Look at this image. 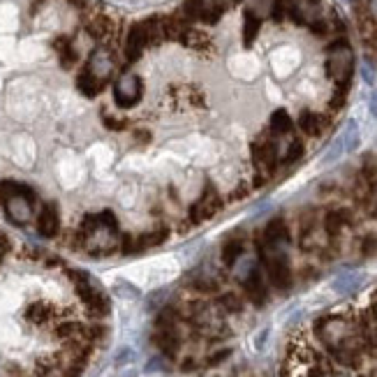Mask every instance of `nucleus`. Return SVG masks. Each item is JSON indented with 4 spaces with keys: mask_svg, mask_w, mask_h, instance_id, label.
I'll return each mask as SVG.
<instances>
[{
    "mask_svg": "<svg viewBox=\"0 0 377 377\" xmlns=\"http://www.w3.org/2000/svg\"><path fill=\"white\" fill-rule=\"evenodd\" d=\"M375 320H377V306H375Z\"/></svg>",
    "mask_w": 377,
    "mask_h": 377,
    "instance_id": "32",
    "label": "nucleus"
},
{
    "mask_svg": "<svg viewBox=\"0 0 377 377\" xmlns=\"http://www.w3.org/2000/svg\"><path fill=\"white\" fill-rule=\"evenodd\" d=\"M252 163H255L259 179H266L271 176L280 165L278 156V142H275L273 135H261L252 142Z\"/></svg>",
    "mask_w": 377,
    "mask_h": 377,
    "instance_id": "4",
    "label": "nucleus"
},
{
    "mask_svg": "<svg viewBox=\"0 0 377 377\" xmlns=\"http://www.w3.org/2000/svg\"><path fill=\"white\" fill-rule=\"evenodd\" d=\"M26 317L30 322H35V324H42V322H47L51 317V308L44 306V303H33V306L28 308Z\"/></svg>",
    "mask_w": 377,
    "mask_h": 377,
    "instance_id": "27",
    "label": "nucleus"
},
{
    "mask_svg": "<svg viewBox=\"0 0 377 377\" xmlns=\"http://www.w3.org/2000/svg\"><path fill=\"white\" fill-rule=\"evenodd\" d=\"M186 47H190V49H206L209 47V35H204L202 30H197V28H188V33H186V37L181 40Z\"/></svg>",
    "mask_w": 377,
    "mask_h": 377,
    "instance_id": "25",
    "label": "nucleus"
},
{
    "mask_svg": "<svg viewBox=\"0 0 377 377\" xmlns=\"http://www.w3.org/2000/svg\"><path fill=\"white\" fill-rule=\"evenodd\" d=\"M317 336L320 341L331 350V354L345 366H354L364 352V334L361 329L350 322L348 317L334 315V317H324L317 322Z\"/></svg>",
    "mask_w": 377,
    "mask_h": 377,
    "instance_id": "1",
    "label": "nucleus"
},
{
    "mask_svg": "<svg viewBox=\"0 0 377 377\" xmlns=\"http://www.w3.org/2000/svg\"><path fill=\"white\" fill-rule=\"evenodd\" d=\"M142 95H144V83L132 72H123L116 79V83H114V100H116L118 107L130 109V107L139 102Z\"/></svg>",
    "mask_w": 377,
    "mask_h": 377,
    "instance_id": "6",
    "label": "nucleus"
},
{
    "mask_svg": "<svg viewBox=\"0 0 377 377\" xmlns=\"http://www.w3.org/2000/svg\"><path fill=\"white\" fill-rule=\"evenodd\" d=\"M3 206H5L7 220L14 222V225H28L30 218H33V199L30 197H24V195L10 197L5 199Z\"/></svg>",
    "mask_w": 377,
    "mask_h": 377,
    "instance_id": "9",
    "label": "nucleus"
},
{
    "mask_svg": "<svg viewBox=\"0 0 377 377\" xmlns=\"http://www.w3.org/2000/svg\"><path fill=\"white\" fill-rule=\"evenodd\" d=\"M17 195H24V197L35 199V192H33V188H28L26 183H17V181H0V202H5V199H10V197H17Z\"/></svg>",
    "mask_w": 377,
    "mask_h": 377,
    "instance_id": "19",
    "label": "nucleus"
},
{
    "mask_svg": "<svg viewBox=\"0 0 377 377\" xmlns=\"http://www.w3.org/2000/svg\"><path fill=\"white\" fill-rule=\"evenodd\" d=\"M146 26V37H149V47H158L167 40L165 35V26H163V17H153L144 21Z\"/></svg>",
    "mask_w": 377,
    "mask_h": 377,
    "instance_id": "20",
    "label": "nucleus"
},
{
    "mask_svg": "<svg viewBox=\"0 0 377 377\" xmlns=\"http://www.w3.org/2000/svg\"><path fill=\"white\" fill-rule=\"evenodd\" d=\"M292 130H294V121H292L289 114L285 109L273 111L271 123H268V132H271L273 137H282V135H289Z\"/></svg>",
    "mask_w": 377,
    "mask_h": 377,
    "instance_id": "18",
    "label": "nucleus"
},
{
    "mask_svg": "<svg viewBox=\"0 0 377 377\" xmlns=\"http://www.w3.org/2000/svg\"><path fill=\"white\" fill-rule=\"evenodd\" d=\"M296 125L301 128V132H306L308 137H320L329 128V118L317 111H301Z\"/></svg>",
    "mask_w": 377,
    "mask_h": 377,
    "instance_id": "12",
    "label": "nucleus"
},
{
    "mask_svg": "<svg viewBox=\"0 0 377 377\" xmlns=\"http://www.w3.org/2000/svg\"><path fill=\"white\" fill-rule=\"evenodd\" d=\"M146 47H149V37H146L144 21H139V24L130 26L128 37H125V47H123V53H125L128 63H137V60L144 56Z\"/></svg>",
    "mask_w": 377,
    "mask_h": 377,
    "instance_id": "8",
    "label": "nucleus"
},
{
    "mask_svg": "<svg viewBox=\"0 0 377 377\" xmlns=\"http://www.w3.org/2000/svg\"><path fill=\"white\" fill-rule=\"evenodd\" d=\"M102 121H104V125L109 128V130H125V121L111 118L109 114H104V116H102Z\"/></svg>",
    "mask_w": 377,
    "mask_h": 377,
    "instance_id": "29",
    "label": "nucleus"
},
{
    "mask_svg": "<svg viewBox=\"0 0 377 377\" xmlns=\"http://www.w3.org/2000/svg\"><path fill=\"white\" fill-rule=\"evenodd\" d=\"M86 30H88V35L93 37V40H97V42H104V40H109L111 37V33H114V24H111V19L109 17H93L88 21V26H86Z\"/></svg>",
    "mask_w": 377,
    "mask_h": 377,
    "instance_id": "17",
    "label": "nucleus"
},
{
    "mask_svg": "<svg viewBox=\"0 0 377 377\" xmlns=\"http://www.w3.org/2000/svg\"><path fill=\"white\" fill-rule=\"evenodd\" d=\"M371 213L377 218V197H375V204H373V209H371Z\"/></svg>",
    "mask_w": 377,
    "mask_h": 377,
    "instance_id": "31",
    "label": "nucleus"
},
{
    "mask_svg": "<svg viewBox=\"0 0 377 377\" xmlns=\"http://www.w3.org/2000/svg\"><path fill=\"white\" fill-rule=\"evenodd\" d=\"M354 72V53L348 40H336L327 53V74L336 81L338 88H348Z\"/></svg>",
    "mask_w": 377,
    "mask_h": 377,
    "instance_id": "2",
    "label": "nucleus"
},
{
    "mask_svg": "<svg viewBox=\"0 0 377 377\" xmlns=\"http://www.w3.org/2000/svg\"><path fill=\"white\" fill-rule=\"evenodd\" d=\"M220 306L225 308L227 313H238V310L243 308L241 299H238L236 294H222V296H220Z\"/></svg>",
    "mask_w": 377,
    "mask_h": 377,
    "instance_id": "28",
    "label": "nucleus"
},
{
    "mask_svg": "<svg viewBox=\"0 0 377 377\" xmlns=\"http://www.w3.org/2000/svg\"><path fill=\"white\" fill-rule=\"evenodd\" d=\"M303 151H306V146H303L301 139L289 142L287 151H285V156L280 158V163H282V165H294V163H299V160L303 158Z\"/></svg>",
    "mask_w": 377,
    "mask_h": 377,
    "instance_id": "26",
    "label": "nucleus"
},
{
    "mask_svg": "<svg viewBox=\"0 0 377 377\" xmlns=\"http://www.w3.org/2000/svg\"><path fill=\"white\" fill-rule=\"evenodd\" d=\"M72 275V280L76 285V294L81 296V301L86 303V308L93 315H104L107 310H109V301H107V296L100 292L93 280L88 278L86 273H81V271H70Z\"/></svg>",
    "mask_w": 377,
    "mask_h": 377,
    "instance_id": "5",
    "label": "nucleus"
},
{
    "mask_svg": "<svg viewBox=\"0 0 377 377\" xmlns=\"http://www.w3.org/2000/svg\"><path fill=\"white\" fill-rule=\"evenodd\" d=\"M220 209H222L220 192L215 190L213 186H206L204 192H202V197H199L197 202L190 206V220L195 222V225H202V222L211 220Z\"/></svg>",
    "mask_w": 377,
    "mask_h": 377,
    "instance_id": "7",
    "label": "nucleus"
},
{
    "mask_svg": "<svg viewBox=\"0 0 377 377\" xmlns=\"http://www.w3.org/2000/svg\"><path fill=\"white\" fill-rule=\"evenodd\" d=\"M10 248H12L10 238H7L5 234H0V264H3V259H5L7 252H10Z\"/></svg>",
    "mask_w": 377,
    "mask_h": 377,
    "instance_id": "30",
    "label": "nucleus"
},
{
    "mask_svg": "<svg viewBox=\"0 0 377 377\" xmlns=\"http://www.w3.org/2000/svg\"><path fill=\"white\" fill-rule=\"evenodd\" d=\"M56 51H58L63 67H72L76 63V51H74L72 42L67 40V37H60V40H56Z\"/></svg>",
    "mask_w": 377,
    "mask_h": 377,
    "instance_id": "24",
    "label": "nucleus"
},
{
    "mask_svg": "<svg viewBox=\"0 0 377 377\" xmlns=\"http://www.w3.org/2000/svg\"><path fill=\"white\" fill-rule=\"evenodd\" d=\"M243 287H245V294H248V299L252 303L261 306L266 301V282H264V278H261V273L257 271V268H252V271L243 278Z\"/></svg>",
    "mask_w": 377,
    "mask_h": 377,
    "instance_id": "13",
    "label": "nucleus"
},
{
    "mask_svg": "<svg viewBox=\"0 0 377 377\" xmlns=\"http://www.w3.org/2000/svg\"><path fill=\"white\" fill-rule=\"evenodd\" d=\"M60 229V213L56 204H44L40 215H37V232L44 238H53Z\"/></svg>",
    "mask_w": 377,
    "mask_h": 377,
    "instance_id": "11",
    "label": "nucleus"
},
{
    "mask_svg": "<svg viewBox=\"0 0 377 377\" xmlns=\"http://www.w3.org/2000/svg\"><path fill=\"white\" fill-rule=\"evenodd\" d=\"M352 222V215L348 209H334L324 215V229L329 236H338L343 227H348Z\"/></svg>",
    "mask_w": 377,
    "mask_h": 377,
    "instance_id": "16",
    "label": "nucleus"
},
{
    "mask_svg": "<svg viewBox=\"0 0 377 377\" xmlns=\"http://www.w3.org/2000/svg\"><path fill=\"white\" fill-rule=\"evenodd\" d=\"M289 241V229H287V222L282 218H275L266 225L264 229V243L266 245H285Z\"/></svg>",
    "mask_w": 377,
    "mask_h": 377,
    "instance_id": "15",
    "label": "nucleus"
},
{
    "mask_svg": "<svg viewBox=\"0 0 377 377\" xmlns=\"http://www.w3.org/2000/svg\"><path fill=\"white\" fill-rule=\"evenodd\" d=\"M282 245H261V259H264V266H266V273H268V280L275 289H289L292 285V268H289V261L287 255L280 250Z\"/></svg>",
    "mask_w": 377,
    "mask_h": 377,
    "instance_id": "3",
    "label": "nucleus"
},
{
    "mask_svg": "<svg viewBox=\"0 0 377 377\" xmlns=\"http://www.w3.org/2000/svg\"><path fill=\"white\" fill-rule=\"evenodd\" d=\"M259 33V14L255 12H245V19H243V44L245 47H250L252 42H255V37Z\"/></svg>",
    "mask_w": 377,
    "mask_h": 377,
    "instance_id": "22",
    "label": "nucleus"
},
{
    "mask_svg": "<svg viewBox=\"0 0 377 377\" xmlns=\"http://www.w3.org/2000/svg\"><path fill=\"white\" fill-rule=\"evenodd\" d=\"M86 72L90 76H95L100 83H107V81H109V76L114 74V58H111V53L107 51V49H95L93 53H90V58H88Z\"/></svg>",
    "mask_w": 377,
    "mask_h": 377,
    "instance_id": "10",
    "label": "nucleus"
},
{
    "mask_svg": "<svg viewBox=\"0 0 377 377\" xmlns=\"http://www.w3.org/2000/svg\"><path fill=\"white\" fill-rule=\"evenodd\" d=\"M163 26H165V35L167 40H176L181 42L186 37L190 21L183 17V14H169V17H163Z\"/></svg>",
    "mask_w": 377,
    "mask_h": 377,
    "instance_id": "14",
    "label": "nucleus"
},
{
    "mask_svg": "<svg viewBox=\"0 0 377 377\" xmlns=\"http://www.w3.org/2000/svg\"><path fill=\"white\" fill-rule=\"evenodd\" d=\"M243 255V241L241 238H229V241L222 245V261L227 266H234Z\"/></svg>",
    "mask_w": 377,
    "mask_h": 377,
    "instance_id": "21",
    "label": "nucleus"
},
{
    "mask_svg": "<svg viewBox=\"0 0 377 377\" xmlns=\"http://www.w3.org/2000/svg\"><path fill=\"white\" fill-rule=\"evenodd\" d=\"M76 86H79V90L86 97H95V95H100V90L104 88V83H100L95 76H90L86 70H83L79 74V79H76Z\"/></svg>",
    "mask_w": 377,
    "mask_h": 377,
    "instance_id": "23",
    "label": "nucleus"
}]
</instances>
